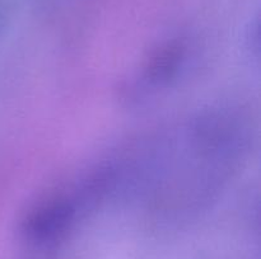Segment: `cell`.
Returning <instances> with one entry per match:
<instances>
[{
  "label": "cell",
  "mask_w": 261,
  "mask_h": 259,
  "mask_svg": "<svg viewBox=\"0 0 261 259\" xmlns=\"http://www.w3.org/2000/svg\"><path fill=\"white\" fill-rule=\"evenodd\" d=\"M186 52L182 45L171 46L166 48L152 63L147 73L143 74L140 85L135 86L137 91H152L167 85L168 81L177 76L184 66Z\"/></svg>",
  "instance_id": "obj_1"
}]
</instances>
